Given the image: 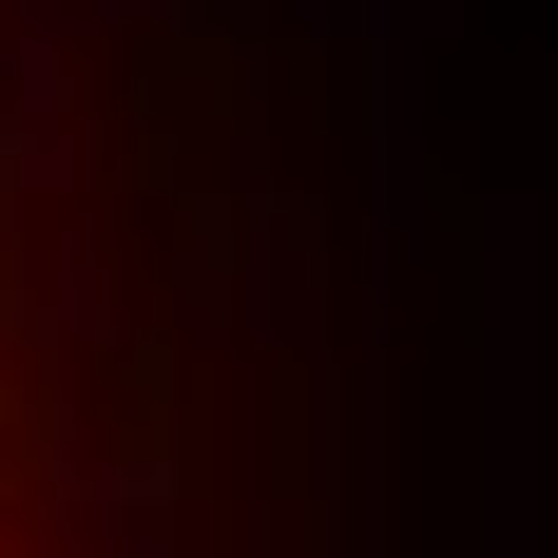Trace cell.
Listing matches in <instances>:
<instances>
[{
  "label": "cell",
  "mask_w": 558,
  "mask_h": 558,
  "mask_svg": "<svg viewBox=\"0 0 558 558\" xmlns=\"http://www.w3.org/2000/svg\"><path fill=\"white\" fill-rule=\"evenodd\" d=\"M0 558H289L270 0H0Z\"/></svg>",
  "instance_id": "cell-1"
}]
</instances>
